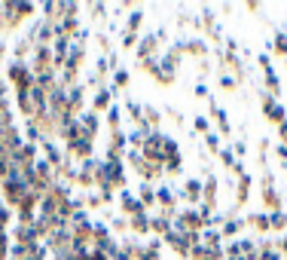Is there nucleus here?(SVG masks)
I'll return each instance as SVG.
<instances>
[{"mask_svg": "<svg viewBox=\"0 0 287 260\" xmlns=\"http://www.w3.org/2000/svg\"><path fill=\"white\" fill-rule=\"evenodd\" d=\"M183 196L192 199V202H199V199H202V184H199V180H187V187H183Z\"/></svg>", "mask_w": 287, "mask_h": 260, "instance_id": "f257e3e1", "label": "nucleus"}, {"mask_svg": "<svg viewBox=\"0 0 287 260\" xmlns=\"http://www.w3.org/2000/svg\"><path fill=\"white\" fill-rule=\"evenodd\" d=\"M281 248H284V251H287V239H284V242H281Z\"/></svg>", "mask_w": 287, "mask_h": 260, "instance_id": "f03ea898", "label": "nucleus"}]
</instances>
